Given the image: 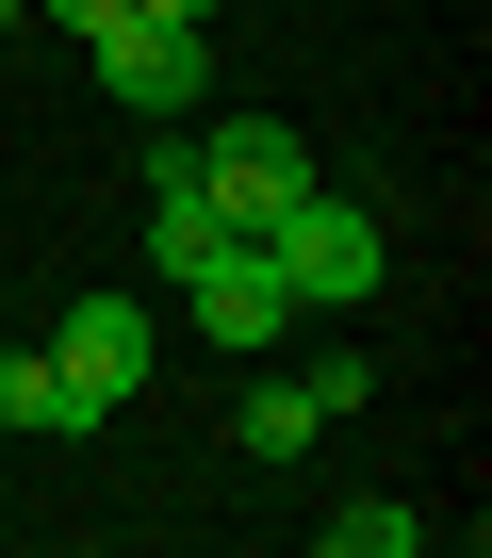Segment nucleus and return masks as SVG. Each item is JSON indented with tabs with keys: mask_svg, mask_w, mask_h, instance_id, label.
Returning <instances> with one entry per match:
<instances>
[{
	"mask_svg": "<svg viewBox=\"0 0 492 558\" xmlns=\"http://www.w3.org/2000/svg\"><path fill=\"white\" fill-rule=\"evenodd\" d=\"M246 246L280 263V296H296V313H361L378 279H394V246H378V214H361V197H329V181H296V197H280L263 230H246Z\"/></svg>",
	"mask_w": 492,
	"mask_h": 558,
	"instance_id": "obj_1",
	"label": "nucleus"
},
{
	"mask_svg": "<svg viewBox=\"0 0 492 558\" xmlns=\"http://www.w3.org/2000/svg\"><path fill=\"white\" fill-rule=\"evenodd\" d=\"M181 165H197V197H213L230 230H263V214L312 181V132H296V116H197V132H181Z\"/></svg>",
	"mask_w": 492,
	"mask_h": 558,
	"instance_id": "obj_2",
	"label": "nucleus"
},
{
	"mask_svg": "<svg viewBox=\"0 0 492 558\" xmlns=\"http://www.w3.org/2000/svg\"><path fill=\"white\" fill-rule=\"evenodd\" d=\"M50 395H66V427L132 411L148 395V296H66L50 313Z\"/></svg>",
	"mask_w": 492,
	"mask_h": 558,
	"instance_id": "obj_3",
	"label": "nucleus"
},
{
	"mask_svg": "<svg viewBox=\"0 0 492 558\" xmlns=\"http://www.w3.org/2000/svg\"><path fill=\"white\" fill-rule=\"evenodd\" d=\"M83 66H99L132 116H197V99H213V50H197V17H148V0H115V17L83 34Z\"/></svg>",
	"mask_w": 492,
	"mask_h": 558,
	"instance_id": "obj_4",
	"label": "nucleus"
},
{
	"mask_svg": "<svg viewBox=\"0 0 492 558\" xmlns=\"http://www.w3.org/2000/svg\"><path fill=\"white\" fill-rule=\"evenodd\" d=\"M181 296H197V345H246V362H263V345H280V329H312V313H296V296H280V263H263V246H246V230H230V246H197V263H181Z\"/></svg>",
	"mask_w": 492,
	"mask_h": 558,
	"instance_id": "obj_5",
	"label": "nucleus"
},
{
	"mask_svg": "<svg viewBox=\"0 0 492 558\" xmlns=\"http://www.w3.org/2000/svg\"><path fill=\"white\" fill-rule=\"evenodd\" d=\"M312 427H329V395H312V378H263V395L230 411V444H246V460H312Z\"/></svg>",
	"mask_w": 492,
	"mask_h": 558,
	"instance_id": "obj_6",
	"label": "nucleus"
},
{
	"mask_svg": "<svg viewBox=\"0 0 492 558\" xmlns=\"http://www.w3.org/2000/svg\"><path fill=\"white\" fill-rule=\"evenodd\" d=\"M410 542H427L410 493H345V509H329V558H410Z\"/></svg>",
	"mask_w": 492,
	"mask_h": 558,
	"instance_id": "obj_7",
	"label": "nucleus"
},
{
	"mask_svg": "<svg viewBox=\"0 0 492 558\" xmlns=\"http://www.w3.org/2000/svg\"><path fill=\"white\" fill-rule=\"evenodd\" d=\"M0 427H66V395H50V345H0Z\"/></svg>",
	"mask_w": 492,
	"mask_h": 558,
	"instance_id": "obj_8",
	"label": "nucleus"
},
{
	"mask_svg": "<svg viewBox=\"0 0 492 558\" xmlns=\"http://www.w3.org/2000/svg\"><path fill=\"white\" fill-rule=\"evenodd\" d=\"M34 17H66V34H99V17H115V0H34Z\"/></svg>",
	"mask_w": 492,
	"mask_h": 558,
	"instance_id": "obj_9",
	"label": "nucleus"
},
{
	"mask_svg": "<svg viewBox=\"0 0 492 558\" xmlns=\"http://www.w3.org/2000/svg\"><path fill=\"white\" fill-rule=\"evenodd\" d=\"M148 17H197V34H213V0H148Z\"/></svg>",
	"mask_w": 492,
	"mask_h": 558,
	"instance_id": "obj_10",
	"label": "nucleus"
},
{
	"mask_svg": "<svg viewBox=\"0 0 492 558\" xmlns=\"http://www.w3.org/2000/svg\"><path fill=\"white\" fill-rule=\"evenodd\" d=\"M0 313H17V279H0Z\"/></svg>",
	"mask_w": 492,
	"mask_h": 558,
	"instance_id": "obj_11",
	"label": "nucleus"
}]
</instances>
